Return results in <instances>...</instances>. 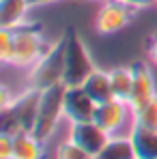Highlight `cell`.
<instances>
[{"instance_id": "obj_1", "label": "cell", "mask_w": 157, "mask_h": 159, "mask_svg": "<svg viewBox=\"0 0 157 159\" xmlns=\"http://www.w3.org/2000/svg\"><path fill=\"white\" fill-rule=\"evenodd\" d=\"M39 99L41 90L26 86V90L15 95L9 106L0 107V133H32L39 114Z\"/></svg>"}, {"instance_id": "obj_2", "label": "cell", "mask_w": 157, "mask_h": 159, "mask_svg": "<svg viewBox=\"0 0 157 159\" xmlns=\"http://www.w3.org/2000/svg\"><path fill=\"white\" fill-rule=\"evenodd\" d=\"M65 78V32L50 43L45 54L28 69L26 84L37 90H48L52 86L62 84Z\"/></svg>"}, {"instance_id": "obj_3", "label": "cell", "mask_w": 157, "mask_h": 159, "mask_svg": "<svg viewBox=\"0 0 157 159\" xmlns=\"http://www.w3.org/2000/svg\"><path fill=\"white\" fill-rule=\"evenodd\" d=\"M97 69L93 56L88 52V45L80 37L76 28L65 30V86H82L88 75Z\"/></svg>"}, {"instance_id": "obj_4", "label": "cell", "mask_w": 157, "mask_h": 159, "mask_svg": "<svg viewBox=\"0 0 157 159\" xmlns=\"http://www.w3.org/2000/svg\"><path fill=\"white\" fill-rule=\"evenodd\" d=\"M11 30H13V54H11L9 65L20 67V69H30L45 54L50 43H45V39L41 34V26L30 20Z\"/></svg>"}, {"instance_id": "obj_5", "label": "cell", "mask_w": 157, "mask_h": 159, "mask_svg": "<svg viewBox=\"0 0 157 159\" xmlns=\"http://www.w3.org/2000/svg\"><path fill=\"white\" fill-rule=\"evenodd\" d=\"M62 99H65V84L52 86L48 90H41V99H39V114H37V123L32 133L41 140L48 142L56 131L58 123L65 118V110H62Z\"/></svg>"}, {"instance_id": "obj_6", "label": "cell", "mask_w": 157, "mask_h": 159, "mask_svg": "<svg viewBox=\"0 0 157 159\" xmlns=\"http://www.w3.org/2000/svg\"><path fill=\"white\" fill-rule=\"evenodd\" d=\"M133 15H136V9L123 4L121 0H104L95 17V30L101 37L116 34L133 22Z\"/></svg>"}, {"instance_id": "obj_7", "label": "cell", "mask_w": 157, "mask_h": 159, "mask_svg": "<svg viewBox=\"0 0 157 159\" xmlns=\"http://www.w3.org/2000/svg\"><path fill=\"white\" fill-rule=\"evenodd\" d=\"M62 110L69 123H82V120H93L97 103L84 90V86H65Z\"/></svg>"}, {"instance_id": "obj_8", "label": "cell", "mask_w": 157, "mask_h": 159, "mask_svg": "<svg viewBox=\"0 0 157 159\" xmlns=\"http://www.w3.org/2000/svg\"><path fill=\"white\" fill-rule=\"evenodd\" d=\"M108 133L95 123V120H82V123H69V140L76 142L80 148H84L88 155L97 157L108 142Z\"/></svg>"}, {"instance_id": "obj_9", "label": "cell", "mask_w": 157, "mask_h": 159, "mask_svg": "<svg viewBox=\"0 0 157 159\" xmlns=\"http://www.w3.org/2000/svg\"><path fill=\"white\" fill-rule=\"evenodd\" d=\"M131 73H133V84H131V95H129V107L138 110L157 95L155 78H153L151 67L144 60L131 62Z\"/></svg>"}, {"instance_id": "obj_10", "label": "cell", "mask_w": 157, "mask_h": 159, "mask_svg": "<svg viewBox=\"0 0 157 159\" xmlns=\"http://www.w3.org/2000/svg\"><path fill=\"white\" fill-rule=\"evenodd\" d=\"M129 114H131L129 103L118 101V99H110V101H105V103H97V110H95L93 120H95L108 135H116V133H121L123 125L127 123V116H129Z\"/></svg>"}, {"instance_id": "obj_11", "label": "cell", "mask_w": 157, "mask_h": 159, "mask_svg": "<svg viewBox=\"0 0 157 159\" xmlns=\"http://www.w3.org/2000/svg\"><path fill=\"white\" fill-rule=\"evenodd\" d=\"M129 138L136 151V159H157V131L131 125Z\"/></svg>"}, {"instance_id": "obj_12", "label": "cell", "mask_w": 157, "mask_h": 159, "mask_svg": "<svg viewBox=\"0 0 157 159\" xmlns=\"http://www.w3.org/2000/svg\"><path fill=\"white\" fill-rule=\"evenodd\" d=\"M28 0H0V28H17L28 22Z\"/></svg>"}, {"instance_id": "obj_13", "label": "cell", "mask_w": 157, "mask_h": 159, "mask_svg": "<svg viewBox=\"0 0 157 159\" xmlns=\"http://www.w3.org/2000/svg\"><path fill=\"white\" fill-rule=\"evenodd\" d=\"M43 144L35 133H17L13 135V159H45Z\"/></svg>"}, {"instance_id": "obj_14", "label": "cell", "mask_w": 157, "mask_h": 159, "mask_svg": "<svg viewBox=\"0 0 157 159\" xmlns=\"http://www.w3.org/2000/svg\"><path fill=\"white\" fill-rule=\"evenodd\" d=\"M82 86H84V90L93 97L95 103H105V101L114 99V95H112V84H110V75H108V71H104V69H95Z\"/></svg>"}, {"instance_id": "obj_15", "label": "cell", "mask_w": 157, "mask_h": 159, "mask_svg": "<svg viewBox=\"0 0 157 159\" xmlns=\"http://www.w3.org/2000/svg\"><path fill=\"white\" fill-rule=\"evenodd\" d=\"M97 159H136V151H133L129 133L127 135H121V133L110 135L101 153L97 155Z\"/></svg>"}, {"instance_id": "obj_16", "label": "cell", "mask_w": 157, "mask_h": 159, "mask_svg": "<svg viewBox=\"0 0 157 159\" xmlns=\"http://www.w3.org/2000/svg\"><path fill=\"white\" fill-rule=\"evenodd\" d=\"M110 75V84H112V95L118 101L129 103V95H131V84H133V73H131V65H121L108 71Z\"/></svg>"}, {"instance_id": "obj_17", "label": "cell", "mask_w": 157, "mask_h": 159, "mask_svg": "<svg viewBox=\"0 0 157 159\" xmlns=\"http://www.w3.org/2000/svg\"><path fill=\"white\" fill-rule=\"evenodd\" d=\"M131 125L157 131V95L151 101H146L142 107L131 110Z\"/></svg>"}, {"instance_id": "obj_18", "label": "cell", "mask_w": 157, "mask_h": 159, "mask_svg": "<svg viewBox=\"0 0 157 159\" xmlns=\"http://www.w3.org/2000/svg\"><path fill=\"white\" fill-rule=\"evenodd\" d=\"M56 159H95L93 155H88L84 148H80L76 142H71L69 138L65 142L58 144L56 148Z\"/></svg>"}, {"instance_id": "obj_19", "label": "cell", "mask_w": 157, "mask_h": 159, "mask_svg": "<svg viewBox=\"0 0 157 159\" xmlns=\"http://www.w3.org/2000/svg\"><path fill=\"white\" fill-rule=\"evenodd\" d=\"M11 54H13V30L0 28V62L9 65Z\"/></svg>"}, {"instance_id": "obj_20", "label": "cell", "mask_w": 157, "mask_h": 159, "mask_svg": "<svg viewBox=\"0 0 157 159\" xmlns=\"http://www.w3.org/2000/svg\"><path fill=\"white\" fill-rule=\"evenodd\" d=\"M0 159H13V135L0 133Z\"/></svg>"}, {"instance_id": "obj_21", "label": "cell", "mask_w": 157, "mask_h": 159, "mask_svg": "<svg viewBox=\"0 0 157 159\" xmlns=\"http://www.w3.org/2000/svg\"><path fill=\"white\" fill-rule=\"evenodd\" d=\"M146 56H149L151 65L157 67V32H155V34H151V37L146 39Z\"/></svg>"}, {"instance_id": "obj_22", "label": "cell", "mask_w": 157, "mask_h": 159, "mask_svg": "<svg viewBox=\"0 0 157 159\" xmlns=\"http://www.w3.org/2000/svg\"><path fill=\"white\" fill-rule=\"evenodd\" d=\"M121 2H123V4H127V7H131V9H136V11L157 4V0H121Z\"/></svg>"}, {"instance_id": "obj_23", "label": "cell", "mask_w": 157, "mask_h": 159, "mask_svg": "<svg viewBox=\"0 0 157 159\" xmlns=\"http://www.w3.org/2000/svg\"><path fill=\"white\" fill-rule=\"evenodd\" d=\"M13 99H11V95H9V88L7 86H2L0 88V107H4V106H9Z\"/></svg>"}, {"instance_id": "obj_24", "label": "cell", "mask_w": 157, "mask_h": 159, "mask_svg": "<svg viewBox=\"0 0 157 159\" xmlns=\"http://www.w3.org/2000/svg\"><path fill=\"white\" fill-rule=\"evenodd\" d=\"M30 2V7L35 9V7H48V4H52V2H58V0H28Z\"/></svg>"}, {"instance_id": "obj_25", "label": "cell", "mask_w": 157, "mask_h": 159, "mask_svg": "<svg viewBox=\"0 0 157 159\" xmlns=\"http://www.w3.org/2000/svg\"><path fill=\"white\" fill-rule=\"evenodd\" d=\"M99 2H104V0H99Z\"/></svg>"}, {"instance_id": "obj_26", "label": "cell", "mask_w": 157, "mask_h": 159, "mask_svg": "<svg viewBox=\"0 0 157 159\" xmlns=\"http://www.w3.org/2000/svg\"><path fill=\"white\" fill-rule=\"evenodd\" d=\"M95 159H97V157H95Z\"/></svg>"}]
</instances>
